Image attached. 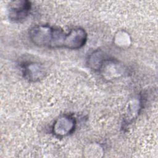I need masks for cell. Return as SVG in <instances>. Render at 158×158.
I'll return each instance as SVG.
<instances>
[{"label":"cell","instance_id":"6da1fadb","mask_svg":"<svg viewBox=\"0 0 158 158\" xmlns=\"http://www.w3.org/2000/svg\"><path fill=\"white\" fill-rule=\"evenodd\" d=\"M67 33L49 25H38L29 31L31 41L36 46L50 48L65 47Z\"/></svg>","mask_w":158,"mask_h":158},{"label":"cell","instance_id":"7a4b0ae2","mask_svg":"<svg viewBox=\"0 0 158 158\" xmlns=\"http://www.w3.org/2000/svg\"><path fill=\"white\" fill-rule=\"evenodd\" d=\"M31 2L28 1H14L8 5L9 19L14 22H20L25 20L31 10Z\"/></svg>","mask_w":158,"mask_h":158},{"label":"cell","instance_id":"3957f363","mask_svg":"<svg viewBox=\"0 0 158 158\" xmlns=\"http://www.w3.org/2000/svg\"><path fill=\"white\" fill-rule=\"evenodd\" d=\"M76 122L75 118L69 115L59 117L52 125V132L57 136H65L71 134L75 130Z\"/></svg>","mask_w":158,"mask_h":158},{"label":"cell","instance_id":"277c9868","mask_svg":"<svg viewBox=\"0 0 158 158\" xmlns=\"http://www.w3.org/2000/svg\"><path fill=\"white\" fill-rule=\"evenodd\" d=\"M87 33L81 28H75L67 33L65 48L69 49H78L82 48L87 40Z\"/></svg>","mask_w":158,"mask_h":158},{"label":"cell","instance_id":"5b68a950","mask_svg":"<svg viewBox=\"0 0 158 158\" xmlns=\"http://www.w3.org/2000/svg\"><path fill=\"white\" fill-rule=\"evenodd\" d=\"M24 78L30 81H37L42 79L45 74L44 67L36 62H24L22 65Z\"/></svg>","mask_w":158,"mask_h":158},{"label":"cell","instance_id":"8992f818","mask_svg":"<svg viewBox=\"0 0 158 158\" xmlns=\"http://www.w3.org/2000/svg\"><path fill=\"white\" fill-rule=\"evenodd\" d=\"M108 60L106 54L101 50H96L89 56L88 64L93 70H99L102 69Z\"/></svg>","mask_w":158,"mask_h":158}]
</instances>
